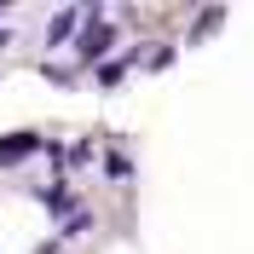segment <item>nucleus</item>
<instances>
[{
    "label": "nucleus",
    "instance_id": "nucleus-1",
    "mask_svg": "<svg viewBox=\"0 0 254 254\" xmlns=\"http://www.w3.org/2000/svg\"><path fill=\"white\" fill-rule=\"evenodd\" d=\"M35 144H41V139H35V133H12V139L0 144V168H12V162H17V156H29Z\"/></svg>",
    "mask_w": 254,
    "mask_h": 254
},
{
    "label": "nucleus",
    "instance_id": "nucleus-2",
    "mask_svg": "<svg viewBox=\"0 0 254 254\" xmlns=\"http://www.w3.org/2000/svg\"><path fill=\"white\" fill-rule=\"evenodd\" d=\"M104 47H110V29H93L87 41H81V58H98Z\"/></svg>",
    "mask_w": 254,
    "mask_h": 254
},
{
    "label": "nucleus",
    "instance_id": "nucleus-3",
    "mask_svg": "<svg viewBox=\"0 0 254 254\" xmlns=\"http://www.w3.org/2000/svg\"><path fill=\"white\" fill-rule=\"evenodd\" d=\"M69 29H75V12H58V17H52V41H64Z\"/></svg>",
    "mask_w": 254,
    "mask_h": 254
}]
</instances>
